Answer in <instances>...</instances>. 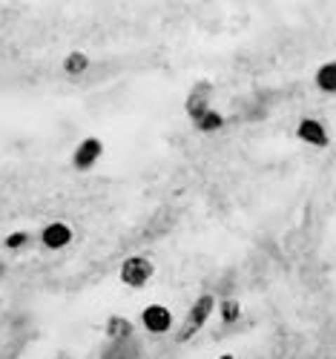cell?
<instances>
[{
	"mask_svg": "<svg viewBox=\"0 0 336 359\" xmlns=\"http://www.w3.org/2000/svg\"><path fill=\"white\" fill-rule=\"evenodd\" d=\"M216 311V299H213L210 293H204V296H199L196 302L190 305V311H187V319H184V327H181V334H178V342H187V339H193L201 327H204V322L210 319V313Z\"/></svg>",
	"mask_w": 336,
	"mask_h": 359,
	"instance_id": "6da1fadb",
	"label": "cell"
},
{
	"mask_svg": "<svg viewBox=\"0 0 336 359\" xmlns=\"http://www.w3.org/2000/svg\"><path fill=\"white\" fill-rule=\"evenodd\" d=\"M152 273H156V267L147 256H130L121 264V282L127 287H144L152 279Z\"/></svg>",
	"mask_w": 336,
	"mask_h": 359,
	"instance_id": "7a4b0ae2",
	"label": "cell"
},
{
	"mask_svg": "<svg viewBox=\"0 0 336 359\" xmlns=\"http://www.w3.org/2000/svg\"><path fill=\"white\" fill-rule=\"evenodd\" d=\"M101 153H104L101 138H83V141L75 147V153H72V167H75V170H81V172L93 170V167L98 164Z\"/></svg>",
	"mask_w": 336,
	"mask_h": 359,
	"instance_id": "3957f363",
	"label": "cell"
},
{
	"mask_svg": "<svg viewBox=\"0 0 336 359\" xmlns=\"http://www.w3.org/2000/svg\"><path fill=\"white\" fill-rule=\"evenodd\" d=\"M141 325L147 327L149 334H167L173 327V313L164 305H147L141 311Z\"/></svg>",
	"mask_w": 336,
	"mask_h": 359,
	"instance_id": "277c9868",
	"label": "cell"
},
{
	"mask_svg": "<svg viewBox=\"0 0 336 359\" xmlns=\"http://www.w3.org/2000/svg\"><path fill=\"white\" fill-rule=\"evenodd\" d=\"M69 242H72V227L64 224V222H52L41 233V245L46 250H60V248H67Z\"/></svg>",
	"mask_w": 336,
	"mask_h": 359,
	"instance_id": "5b68a950",
	"label": "cell"
},
{
	"mask_svg": "<svg viewBox=\"0 0 336 359\" xmlns=\"http://www.w3.org/2000/svg\"><path fill=\"white\" fill-rule=\"evenodd\" d=\"M296 135L311 147H328V130L316 121V118H302L299 127H296Z\"/></svg>",
	"mask_w": 336,
	"mask_h": 359,
	"instance_id": "8992f818",
	"label": "cell"
},
{
	"mask_svg": "<svg viewBox=\"0 0 336 359\" xmlns=\"http://www.w3.org/2000/svg\"><path fill=\"white\" fill-rule=\"evenodd\" d=\"M184 109H187V115L193 118V124L210 112V83H199V86L193 89L190 98H187V104H184Z\"/></svg>",
	"mask_w": 336,
	"mask_h": 359,
	"instance_id": "52a82bcc",
	"label": "cell"
},
{
	"mask_svg": "<svg viewBox=\"0 0 336 359\" xmlns=\"http://www.w3.org/2000/svg\"><path fill=\"white\" fill-rule=\"evenodd\" d=\"M138 342L135 339H121V342H112L107 351H104V359H138Z\"/></svg>",
	"mask_w": 336,
	"mask_h": 359,
	"instance_id": "ba28073f",
	"label": "cell"
},
{
	"mask_svg": "<svg viewBox=\"0 0 336 359\" xmlns=\"http://www.w3.org/2000/svg\"><path fill=\"white\" fill-rule=\"evenodd\" d=\"M107 337L112 342H121V339H133V322L127 316H109L107 322Z\"/></svg>",
	"mask_w": 336,
	"mask_h": 359,
	"instance_id": "9c48e42d",
	"label": "cell"
},
{
	"mask_svg": "<svg viewBox=\"0 0 336 359\" xmlns=\"http://www.w3.org/2000/svg\"><path fill=\"white\" fill-rule=\"evenodd\" d=\"M316 86L322 89V93H336V61L319 67V72H316Z\"/></svg>",
	"mask_w": 336,
	"mask_h": 359,
	"instance_id": "30bf717a",
	"label": "cell"
},
{
	"mask_svg": "<svg viewBox=\"0 0 336 359\" xmlns=\"http://www.w3.org/2000/svg\"><path fill=\"white\" fill-rule=\"evenodd\" d=\"M89 69V57L83 52H69L67 61H64V72L67 75H83Z\"/></svg>",
	"mask_w": 336,
	"mask_h": 359,
	"instance_id": "8fae6325",
	"label": "cell"
},
{
	"mask_svg": "<svg viewBox=\"0 0 336 359\" xmlns=\"http://www.w3.org/2000/svg\"><path fill=\"white\" fill-rule=\"evenodd\" d=\"M222 127H224V115L216 112V109H210L204 118H199V121H196V130H201V133H216Z\"/></svg>",
	"mask_w": 336,
	"mask_h": 359,
	"instance_id": "7c38bea8",
	"label": "cell"
},
{
	"mask_svg": "<svg viewBox=\"0 0 336 359\" xmlns=\"http://www.w3.org/2000/svg\"><path fill=\"white\" fill-rule=\"evenodd\" d=\"M219 311H222V319L230 325V322H236L238 316H241V305L236 302V299H227V302H222L219 305Z\"/></svg>",
	"mask_w": 336,
	"mask_h": 359,
	"instance_id": "4fadbf2b",
	"label": "cell"
},
{
	"mask_svg": "<svg viewBox=\"0 0 336 359\" xmlns=\"http://www.w3.org/2000/svg\"><path fill=\"white\" fill-rule=\"evenodd\" d=\"M26 242H29V236L20 230V233H12V236H6V242H4V245H6L9 250H15V248H23Z\"/></svg>",
	"mask_w": 336,
	"mask_h": 359,
	"instance_id": "5bb4252c",
	"label": "cell"
},
{
	"mask_svg": "<svg viewBox=\"0 0 336 359\" xmlns=\"http://www.w3.org/2000/svg\"><path fill=\"white\" fill-rule=\"evenodd\" d=\"M219 359H233V353H222V356H219Z\"/></svg>",
	"mask_w": 336,
	"mask_h": 359,
	"instance_id": "9a60e30c",
	"label": "cell"
},
{
	"mask_svg": "<svg viewBox=\"0 0 336 359\" xmlns=\"http://www.w3.org/2000/svg\"><path fill=\"white\" fill-rule=\"evenodd\" d=\"M4 271H6V264H4V262H0V276H4Z\"/></svg>",
	"mask_w": 336,
	"mask_h": 359,
	"instance_id": "2e32d148",
	"label": "cell"
}]
</instances>
